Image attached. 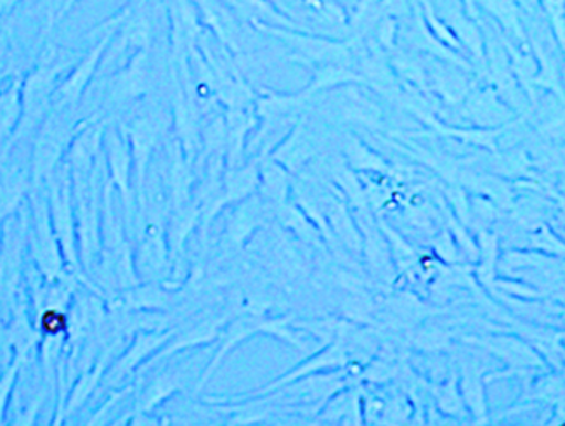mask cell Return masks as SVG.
Wrapping results in <instances>:
<instances>
[{"label": "cell", "mask_w": 565, "mask_h": 426, "mask_svg": "<svg viewBox=\"0 0 565 426\" xmlns=\"http://www.w3.org/2000/svg\"><path fill=\"white\" fill-rule=\"evenodd\" d=\"M81 108H53L44 124L33 134L30 178L32 190H39L42 182L53 178L68 155L73 139L81 130Z\"/></svg>", "instance_id": "cell-2"}, {"label": "cell", "mask_w": 565, "mask_h": 426, "mask_svg": "<svg viewBox=\"0 0 565 426\" xmlns=\"http://www.w3.org/2000/svg\"><path fill=\"white\" fill-rule=\"evenodd\" d=\"M29 242L33 257L49 279L56 278L61 270V245L54 233L47 196L30 191Z\"/></svg>", "instance_id": "cell-3"}, {"label": "cell", "mask_w": 565, "mask_h": 426, "mask_svg": "<svg viewBox=\"0 0 565 426\" xmlns=\"http://www.w3.org/2000/svg\"><path fill=\"white\" fill-rule=\"evenodd\" d=\"M111 36H114V32L106 33L102 41L90 49L89 53L75 63L72 72L65 75L54 94L53 108H78L85 93L89 89L90 82L94 81L97 68L102 65Z\"/></svg>", "instance_id": "cell-4"}, {"label": "cell", "mask_w": 565, "mask_h": 426, "mask_svg": "<svg viewBox=\"0 0 565 426\" xmlns=\"http://www.w3.org/2000/svg\"><path fill=\"white\" fill-rule=\"evenodd\" d=\"M23 77L14 78L6 89L0 90V155L4 153L12 136L20 127L21 113H23V106H21Z\"/></svg>", "instance_id": "cell-6"}, {"label": "cell", "mask_w": 565, "mask_h": 426, "mask_svg": "<svg viewBox=\"0 0 565 426\" xmlns=\"http://www.w3.org/2000/svg\"><path fill=\"white\" fill-rule=\"evenodd\" d=\"M78 2H81V0H66L65 8L61 11V20H63V18H65L66 14H68V12L78 4Z\"/></svg>", "instance_id": "cell-10"}, {"label": "cell", "mask_w": 565, "mask_h": 426, "mask_svg": "<svg viewBox=\"0 0 565 426\" xmlns=\"http://www.w3.org/2000/svg\"><path fill=\"white\" fill-rule=\"evenodd\" d=\"M20 4L21 0H0V18H4L6 14L14 11Z\"/></svg>", "instance_id": "cell-9"}, {"label": "cell", "mask_w": 565, "mask_h": 426, "mask_svg": "<svg viewBox=\"0 0 565 426\" xmlns=\"http://www.w3.org/2000/svg\"><path fill=\"white\" fill-rule=\"evenodd\" d=\"M21 70L20 51H18L17 39L9 30H0V82L14 81V78L23 77Z\"/></svg>", "instance_id": "cell-7"}, {"label": "cell", "mask_w": 565, "mask_h": 426, "mask_svg": "<svg viewBox=\"0 0 565 426\" xmlns=\"http://www.w3.org/2000/svg\"><path fill=\"white\" fill-rule=\"evenodd\" d=\"M32 178L30 172L21 169H2L0 173V225H4L23 205L24 198L32 191Z\"/></svg>", "instance_id": "cell-5"}, {"label": "cell", "mask_w": 565, "mask_h": 426, "mask_svg": "<svg viewBox=\"0 0 565 426\" xmlns=\"http://www.w3.org/2000/svg\"><path fill=\"white\" fill-rule=\"evenodd\" d=\"M44 4L45 24H44V39L51 41L57 23L61 21V11L65 8L66 0H42Z\"/></svg>", "instance_id": "cell-8"}, {"label": "cell", "mask_w": 565, "mask_h": 426, "mask_svg": "<svg viewBox=\"0 0 565 426\" xmlns=\"http://www.w3.org/2000/svg\"><path fill=\"white\" fill-rule=\"evenodd\" d=\"M70 65L72 61L65 49L57 47L53 41H45L39 63L30 72L24 73L23 85H21L23 113H21L20 127L12 136L4 153L0 155V160L4 161L12 146L30 134H35L44 124L49 113L53 111L54 94L61 81L65 78L66 68Z\"/></svg>", "instance_id": "cell-1"}]
</instances>
